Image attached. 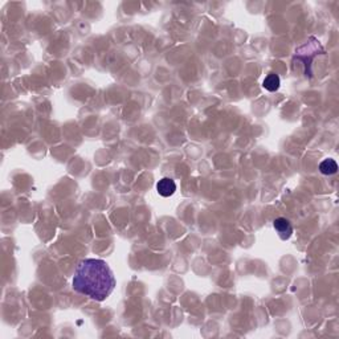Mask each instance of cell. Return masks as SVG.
<instances>
[{"label": "cell", "instance_id": "obj_1", "mask_svg": "<svg viewBox=\"0 0 339 339\" xmlns=\"http://www.w3.org/2000/svg\"><path fill=\"white\" fill-rule=\"evenodd\" d=\"M72 285L80 294L101 302L114 290L115 277L106 261L85 258L77 264Z\"/></svg>", "mask_w": 339, "mask_h": 339}, {"label": "cell", "instance_id": "obj_2", "mask_svg": "<svg viewBox=\"0 0 339 339\" xmlns=\"http://www.w3.org/2000/svg\"><path fill=\"white\" fill-rule=\"evenodd\" d=\"M273 227L276 229V232L278 233L281 240H289L293 235V225L290 224V221L285 217H277L276 220L273 221Z\"/></svg>", "mask_w": 339, "mask_h": 339}, {"label": "cell", "instance_id": "obj_3", "mask_svg": "<svg viewBox=\"0 0 339 339\" xmlns=\"http://www.w3.org/2000/svg\"><path fill=\"white\" fill-rule=\"evenodd\" d=\"M157 191L163 197L172 196L175 191H176V184H175V181L171 177H163L157 184Z\"/></svg>", "mask_w": 339, "mask_h": 339}, {"label": "cell", "instance_id": "obj_4", "mask_svg": "<svg viewBox=\"0 0 339 339\" xmlns=\"http://www.w3.org/2000/svg\"><path fill=\"white\" fill-rule=\"evenodd\" d=\"M281 80L280 77L274 73H269L266 77H265L264 83H262V86L264 89H266L268 91H276L280 89Z\"/></svg>", "mask_w": 339, "mask_h": 339}, {"label": "cell", "instance_id": "obj_5", "mask_svg": "<svg viewBox=\"0 0 339 339\" xmlns=\"http://www.w3.org/2000/svg\"><path fill=\"white\" fill-rule=\"evenodd\" d=\"M320 171L324 175H334L338 171V165L334 159H325L320 165Z\"/></svg>", "mask_w": 339, "mask_h": 339}]
</instances>
